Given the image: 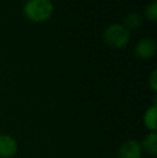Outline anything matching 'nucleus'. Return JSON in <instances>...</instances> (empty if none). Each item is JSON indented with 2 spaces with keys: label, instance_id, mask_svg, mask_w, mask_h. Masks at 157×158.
Listing matches in <instances>:
<instances>
[{
  "label": "nucleus",
  "instance_id": "f257e3e1",
  "mask_svg": "<svg viewBox=\"0 0 157 158\" xmlns=\"http://www.w3.org/2000/svg\"><path fill=\"white\" fill-rule=\"evenodd\" d=\"M23 13L27 19L34 23H44L52 17L54 4L52 0H31L26 1Z\"/></svg>",
  "mask_w": 157,
  "mask_h": 158
},
{
  "label": "nucleus",
  "instance_id": "1a4fd4ad",
  "mask_svg": "<svg viewBox=\"0 0 157 158\" xmlns=\"http://www.w3.org/2000/svg\"><path fill=\"white\" fill-rule=\"evenodd\" d=\"M144 16L152 23H155L157 19V2L154 1L150 2L144 9Z\"/></svg>",
  "mask_w": 157,
  "mask_h": 158
},
{
  "label": "nucleus",
  "instance_id": "9d476101",
  "mask_svg": "<svg viewBox=\"0 0 157 158\" xmlns=\"http://www.w3.org/2000/svg\"><path fill=\"white\" fill-rule=\"evenodd\" d=\"M147 84H149V87L152 92L153 93L157 92V70L156 69H153V71L151 72V74L149 75Z\"/></svg>",
  "mask_w": 157,
  "mask_h": 158
},
{
  "label": "nucleus",
  "instance_id": "423d86ee",
  "mask_svg": "<svg viewBox=\"0 0 157 158\" xmlns=\"http://www.w3.org/2000/svg\"><path fill=\"white\" fill-rule=\"evenodd\" d=\"M140 145L143 153H147L150 156L157 155V133L154 131L147 132L142 140L140 141Z\"/></svg>",
  "mask_w": 157,
  "mask_h": 158
},
{
  "label": "nucleus",
  "instance_id": "6e6552de",
  "mask_svg": "<svg viewBox=\"0 0 157 158\" xmlns=\"http://www.w3.org/2000/svg\"><path fill=\"white\" fill-rule=\"evenodd\" d=\"M143 23V17L138 12H130L124 17V24L127 29H137Z\"/></svg>",
  "mask_w": 157,
  "mask_h": 158
},
{
  "label": "nucleus",
  "instance_id": "39448f33",
  "mask_svg": "<svg viewBox=\"0 0 157 158\" xmlns=\"http://www.w3.org/2000/svg\"><path fill=\"white\" fill-rule=\"evenodd\" d=\"M19 153V142L9 133H0V158H13Z\"/></svg>",
  "mask_w": 157,
  "mask_h": 158
},
{
  "label": "nucleus",
  "instance_id": "0eeeda50",
  "mask_svg": "<svg viewBox=\"0 0 157 158\" xmlns=\"http://www.w3.org/2000/svg\"><path fill=\"white\" fill-rule=\"evenodd\" d=\"M156 118H157V106L156 104H152L151 106H149L145 110L142 117L143 125H144L147 130H149V132L150 131L156 132V129H157Z\"/></svg>",
  "mask_w": 157,
  "mask_h": 158
},
{
  "label": "nucleus",
  "instance_id": "7ed1b4c3",
  "mask_svg": "<svg viewBox=\"0 0 157 158\" xmlns=\"http://www.w3.org/2000/svg\"><path fill=\"white\" fill-rule=\"evenodd\" d=\"M134 53L138 58L142 60L153 58L157 53V44L153 38H142L136 43Z\"/></svg>",
  "mask_w": 157,
  "mask_h": 158
},
{
  "label": "nucleus",
  "instance_id": "9b49d317",
  "mask_svg": "<svg viewBox=\"0 0 157 158\" xmlns=\"http://www.w3.org/2000/svg\"><path fill=\"white\" fill-rule=\"evenodd\" d=\"M26 1H31V0H26Z\"/></svg>",
  "mask_w": 157,
  "mask_h": 158
},
{
  "label": "nucleus",
  "instance_id": "f03ea898",
  "mask_svg": "<svg viewBox=\"0 0 157 158\" xmlns=\"http://www.w3.org/2000/svg\"><path fill=\"white\" fill-rule=\"evenodd\" d=\"M102 40L108 46L113 48H123L130 41V30L123 24H110L102 32Z\"/></svg>",
  "mask_w": 157,
  "mask_h": 158
},
{
  "label": "nucleus",
  "instance_id": "f8f14e48",
  "mask_svg": "<svg viewBox=\"0 0 157 158\" xmlns=\"http://www.w3.org/2000/svg\"><path fill=\"white\" fill-rule=\"evenodd\" d=\"M108 158H110V157H108Z\"/></svg>",
  "mask_w": 157,
  "mask_h": 158
},
{
  "label": "nucleus",
  "instance_id": "20e7f679",
  "mask_svg": "<svg viewBox=\"0 0 157 158\" xmlns=\"http://www.w3.org/2000/svg\"><path fill=\"white\" fill-rule=\"evenodd\" d=\"M143 152L140 142L136 139H128L118 146L116 158H142Z\"/></svg>",
  "mask_w": 157,
  "mask_h": 158
}]
</instances>
